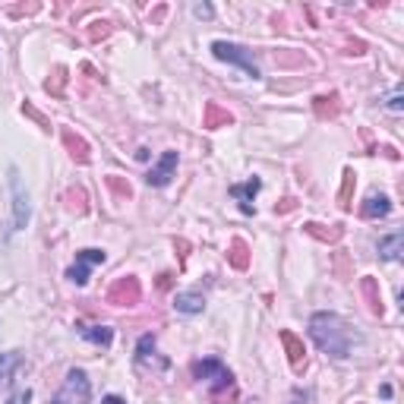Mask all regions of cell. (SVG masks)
<instances>
[{
  "mask_svg": "<svg viewBox=\"0 0 404 404\" xmlns=\"http://www.w3.org/2000/svg\"><path fill=\"white\" fill-rule=\"evenodd\" d=\"M310 338L316 341V348H319L322 354L338 357V360L351 357L354 341H360V338L348 328V322H344L338 313H313V319H310Z\"/></svg>",
  "mask_w": 404,
  "mask_h": 404,
  "instance_id": "6da1fadb",
  "label": "cell"
},
{
  "mask_svg": "<svg viewBox=\"0 0 404 404\" xmlns=\"http://www.w3.org/2000/svg\"><path fill=\"white\" fill-rule=\"evenodd\" d=\"M92 398V382L86 376L83 370H70L67 379H63L61 392L54 395V401L51 404H89Z\"/></svg>",
  "mask_w": 404,
  "mask_h": 404,
  "instance_id": "7a4b0ae2",
  "label": "cell"
},
{
  "mask_svg": "<svg viewBox=\"0 0 404 404\" xmlns=\"http://www.w3.org/2000/svg\"><path fill=\"white\" fill-rule=\"evenodd\" d=\"M212 54H215L218 61H224V63H234V67H240L249 79H259V67H256L253 54H249L247 48L231 45V41H215V45H212Z\"/></svg>",
  "mask_w": 404,
  "mask_h": 404,
  "instance_id": "3957f363",
  "label": "cell"
},
{
  "mask_svg": "<svg viewBox=\"0 0 404 404\" xmlns=\"http://www.w3.org/2000/svg\"><path fill=\"white\" fill-rule=\"evenodd\" d=\"M143 300V284L136 275H123L108 288V304L111 306H136Z\"/></svg>",
  "mask_w": 404,
  "mask_h": 404,
  "instance_id": "277c9868",
  "label": "cell"
},
{
  "mask_svg": "<svg viewBox=\"0 0 404 404\" xmlns=\"http://www.w3.org/2000/svg\"><path fill=\"white\" fill-rule=\"evenodd\" d=\"M10 193H13V231H23L29 218H32V205H29V193L23 190L16 167H10Z\"/></svg>",
  "mask_w": 404,
  "mask_h": 404,
  "instance_id": "5b68a950",
  "label": "cell"
},
{
  "mask_svg": "<svg viewBox=\"0 0 404 404\" xmlns=\"http://www.w3.org/2000/svg\"><path fill=\"white\" fill-rule=\"evenodd\" d=\"M108 256H105V249H79L76 253V266H73L70 271H67V278L76 288H83L86 281H89V275H92V269L95 266H101Z\"/></svg>",
  "mask_w": 404,
  "mask_h": 404,
  "instance_id": "8992f818",
  "label": "cell"
},
{
  "mask_svg": "<svg viewBox=\"0 0 404 404\" xmlns=\"http://www.w3.org/2000/svg\"><path fill=\"white\" fill-rule=\"evenodd\" d=\"M174 171H177V152H165V155L158 158V165L149 167L145 183H149V187H167V183L174 180Z\"/></svg>",
  "mask_w": 404,
  "mask_h": 404,
  "instance_id": "52a82bcc",
  "label": "cell"
},
{
  "mask_svg": "<svg viewBox=\"0 0 404 404\" xmlns=\"http://www.w3.org/2000/svg\"><path fill=\"white\" fill-rule=\"evenodd\" d=\"M209 398H212V404H234L237 401V382H234L231 370L222 373L215 382H209Z\"/></svg>",
  "mask_w": 404,
  "mask_h": 404,
  "instance_id": "ba28073f",
  "label": "cell"
},
{
  "mask_svg": "<svg viewBox=\"0 0 404 404\" xmlns=\"http://www.w3.org/2000/svg\"><path fill=\"white\" fill-rule=\"evenodd\" d=\"M376 253H379V259H385V262H401V256H404V234L392 231V234H385V237H379Z\"/></svg>",
  "mask_w": 404,
  "mask_h": 404,
  "instance_id": "9c48e42d",
  "label": "cell"
},
{
  "mask_svg": "<svg viewBox=\"0 0 404 404\" xmlns=\"http://www.w3.org/2000/svg\"><path fill=\"white\" fill-rule=\"evenodd\" d=\"M259 190H262L259 177H253L247 183H234V187H231V196H234V200H240V212H244V215H253V212H256L249 202H253V196L259 193Z\"/></svg>",
  "mask_w": 404,
  "mask_h": 404,
  "instance_id": "30bf717a",
  "label": "cell"
},
{
  "mask_svg": "<svg viewBox=\"0 0 404 404\" xmlns=\"http://www.w3.org/2000/svg\"><path fill=\"white\" fill-rule=\"evenodd\" d=\"M360 215L363 218H388L392 215V200L385 193H370L366 202L360 205Z\"/></svg>",
  "mask_w": 404,
  "mask_h": 404,
  "instance_id": "8fae6325",
  "label": "cell"
},
{
  "mask_svg": "<svg viewBox=\"0 0 404 404\" xmlns=\"http://www.w3.org/2000/svg\"><path fill=\"white\" fill-rule=\"evenodd\" d=\"M174 310L183 313V316H196L205 310V297L200 291H180L177 297H174Z\"/></svg>",
  "mask_w": 404,
  "mask_h": 404,
  "instance_id": "7c38bea8",
  "label": "cell"
},
{
  "mask_svg": "<svg viewBox=\"0 0 404 404\" xmlns=\"http://www.w3.org/2000/svg\"><path fill=\"white\" fill-rule=\"evenodd\" d=\"M281 344H284V351H288V360H291L294 370H304V366H306V348H304V341H300L294 332H281Z\"/></svg>",
  "mask_w": 404,
  "mask_h": 404,
  "instance_id": "4fadbf2b",
  "label": "cell"
},
{
  "mask_svg": "<svg viewBox=\"0 0 404 404\" xmlns=\"http://www.w3.org/2000/svg\"><path fill=\"white\" fill-rule=\"evenodd\" d=\"M63 145H67V152L73 155V161H79V165H89L92 155H89V143H86L83 136H76L73 130H63Z\"/></svg>",
  "mask_w": 404,
  "mask_h": 404,
  "instance_id": "5bb4252c",
  "label": "cell"
},
{
  "mask_svg": "<svg viewBox=\"0 0 404 404\" xmlns=\"http://www.w3.org/2000/svg\"><path fill=\"white\" fill-rule=\"evenodd\" d=\"M231 123H234V114H231V111H224V108H218L215 101H209V105H205V111H202V127H205V130L231 127Z\"/></svg>",
  "mask_w": 404,
  "mask_h": 404,
  "instance_id": "9a60e30c",
  "label": "cell"
},
{
  "mask_svg": "<svg viewBox=\"0 0 404 404\" xmlns=\"http://www.w3.org/2000/svg\"><path fill=\"white\" fill-rule=\"evenodd\" d=\"M222 373H227V366L222 363V360H215V357H205V360H196L193 363V379H205V382H215Z\"/></svg>",
  "mask_w": 404,
  "mask_h": 404,
  "instance_id": "2e32d148",
  "label": "cell"
},
{
  "mask_svg": "<svg viewBox=\"0 0 404 404\" xmlns=\"http://www.w3.org/2000/svg\"><path fill=\"white\" fill-rule=\"evenodd\" d=\"M360 291H363L370 313H373V316H382V294H379L376 278H360Z\"/></svg>",
  "mask_w": 404,
  "mask_h": 404,
  "instance_id": "e0dca14e",
  "label": "cell"
},
{
  "mask_svg": "<svg viewBox=\"0 0 404 404\" xmlns=\"http://www.w3.org/2000/svg\"><path fill=\"white\" fill-rule=\"evenodd\" d=\"M76 332L86 338V341L92 344H101V348H108V344L114 341V332L108 326H76Z\"/></svg>",
  "mask_w": 404,
  "mask_h": 404,
  "instance_id": "ac0fdd59",
  "label": "cell"
},
{
  "mask_svg": "<svg viewBox=\"0 0 404 404\" xmlns=\"http://www.w3.org/2000/svg\"><path fill=\"white\" fill-rule=\"evenodd\" d=\"M304 231L310 234V237L322 240V244H338V240H341V224H332V227L326 231V224H316V222H310V224H304Z\"/></svg>",
  "mask_w": 404,
  "mask_h": 404,
  "instance_id": "d6986e66",
  "label": "cell"
},
{
  "mask_svg": "<svg viewBox=\"0 0 404 404\" xmlns=\"http://www.w3.org/2000/svg\"><path fill=\"white\" fill-rule=\"evenodd\" d=\"M227 259H231V266L237 269V271H244L249 269V247H247V240H234L231 244V253H227Z\"/></svg>",
  "mask_w": 404,
  "mask_h": 404,
  "instance_id": "ffe728a7",
  "label": "cell"
},
{
  "mask_svg": "<svg viewBox=\"0 0 404 404\" xmlns=\"http://www.w3.org/2000/svg\"><path fill=\"white\" fill-rule=\"evenodd\" d=\"M19 366H23L19 351H6V354H0V382H10Z\"/></svg>",
  "mask_w": 404,
  "mask_h": 404,
  "instance_id": "44dd1931",
  "label": "cell"
},
{
  "mask_svg": "<svg viewBox=\"0 0 404 404\" xmlns=\"http://www.w3.org/2000/svg\"><path fill=\"white\" fill-rule=\"evenodd\" d=\"M341 190H338V205H341V209H351V196H354V187H357V177H354V171H344L341 174Z\"/></svg>",
  "mask_w": 404,
  "mask_h": 404,
  "instance_id": "7402d4cb",
  "label": "cell"
},
{
  "mask_svg": "<svg viewBox=\"0 0 404 404\" xmlns=\"http://www.w3.org/2000/svg\"><path fill=\"white\" fill-rule=\"evenodd\" d=\"M313 108H316V114L326 120V117H335L338 114V95L335 92H328V95H319V98L313 101Z\"/></svg>",
  "mask_w": 404,
  "mask_h": 404,
  "instance_id": "603a6c76",
  "label": "cell"
},
{
  "mask_svg": "<svg viewBox=\"0 0 404 404\" xmlns=\"http://www.w3.org/2000/svg\"><path fill=\"white\" fill-rule=\"evenodd\" d=\"M63 200H67V205H70V209H76L79 215H83V212L89 209V205H86V200H89V196H86V190H83V187H70Z\"/></svg>",
  "mask_w": 404,
  "mask_h": 404,
  "instance_id": "cb8c5ba5",
  "label": "cell"
},
{
  "mask_svg": "<svg viewBox=\"0 0 404 404\" xmlns=\"http://www.w3.org/2000/svg\"><path fill=\"white\" fill-rule=\"evenodd\" d=\"M108 190H111L117 200H130V196H133V187H130V183L123 180V177H117V174H111V177H108Z\"/></svg>",
  "mask_w": 404,
  "mask_h": 404,
  "instance_id": "d4e9b609",
  "label": "cell"
},
{
  "mask_svg": "<svg viewBox=\"0 0 404 404\" xmlns=\"http://www.w3.org/2000/svg\"><path fill=\"white\" fill-rule=\"evenodd\" d=\"M152 354H155V335H143L136 344V360L145 363V360H152Z\"/></svg>",
  "mask_w": 404,
  "mask_h": 404,
  "instance_id": "484cf974",
  "label": "cell"
},
{
  "mask_svg": "<svg viewBox=\"0 0 404 404\" xmlns=\"http://www.w3.org/2000/svg\"><path fill=\"white\" fill-rule=\"evenodd\" d=\"M63 86H67V67H54V76L45 83V89L51 95H61L63 92Z\"/></svg>",
  "mask_w": 404,
  "mask_h": 404,
  "instance_id": "4316f807",
  "label": "cell"
},
{
  "mask_svg": "<svg viewBox=\"0 0 404 404\" xmlns=\"http://www.w3.org/2000/svg\"><path fill=\"white\" fill-rule=\"evenodd\" d=\"M108 32H111V23H108V19H101V23H92L89 38H92V41H98V38H105Z\"/></svg>",
  "mask_w": 404,
  "mask_h": 404,
  "instance_id": "83f0119b",
  "label": "cell"
},
{
  "mask_svg": "<svg viewBox=\"0 0 404 404\" xmlns=\"http://www.w3.org/2000/svg\"><path fill=\"white\" fill-rule=\"evenodd\" d=\"M385 108H388V111H395V114H398L401 111V92H392V95H388V101H385Z\"/></svg>",
  "mask_w": 404,
  "mask_h": 404,
  "instance_id": "f1b7e54d",
  "label": "cell"
},
{
  "mask_svg": "<svg viewBox=\"0 0 404 404\" xmlns=\"http://www.w3.org/2000/svg\"><path fill=\"white\" fill-rule=\"evenodd\" d=\"M29 401H32V392H29V388H23V392H16L6 404H29Z\"/></svg>",
  "mask_w": 404,
  "mask_h": 404,
  "instance_id": "f546056e",
  "label": "cell"
},
{
  "mask_svg": "<svg viewBox=\"0 0 404 404\" xmlns=\"http://www.w3.org/2000/svg\"><path fill=\"white\" fill-rule=\"evenodd\" d=\"M193 13H196V16H202V19H212V13H215V10H212L209 4H196Z\"/></svg>",
  "mask_w": 404,
  "mask_h": 404,
  "instance_id": "4dcf8cb0",
  "label": "cell"
},
{
  "mask_svg": "<svg viewBox=\"0 0 404 404\" xmlns=\"http://www.w3.org/2000/svg\"><path fill=\"white\" fill-rule=\"evenodd\" d=\"M23 111H26L29 117H35V120H38V123H41V127H45V130H48V120H45V117H41L38 111H35V108H32V105H26V108H23Z\"/></svg>",
  "mask_w": 404,
  "mask_h": 404,
  "instance_id": "1f68e13d",
  "label": "cell"
},
{
  "mask_svg": "<svg viewBox=\"0 0 404 404\" xmlns=\"http://www.w3.org/2000/svg\"><path fill=\"white\" fill-rule=\"evenodd\" d=\"M171 278H174V275H167V271H165V275L158 278V288H161V291H165V288H171Z\"/></svg>",
  "mask_w": 404,
  "mask_h": 404,
  "instance_id": "d6a6232c",
  "label": "cell"
},
{
  "mask_svg": "<svg viewBox=\"0 0 404 404\" xmlns=\"http://www.w3.org/2000/svg\"><path fill=\"white\" fill-rule=\"evenodd\" d=\"M101 404H127L120 398V395H108V398H101Z\"/></svg>",
  "mask_w": 404,
  "mask_h": 404,
  "instance_id": "836d02e7",
  "label": "cell"
},
{
  "mask_svg": "<svg viewBox=\"0 0 404 404\" xmlns=\"http://www.w3.org/2000/svg\"><path fill=\"white\" fill-rule=\"evenodd\" d=\"M294 209V200H284V205H275V212H291Z\"/></svg>",
  "mask_w": 404,
  "mask_h": 404,
  "instance_id": "e575fe53",
  "label": "cell"
},
{
  "mask_svg": "<svg viewBox=\"0 0 404 404\" xmlns=\"http://www.w3.org/2000/svg\"><path fill=\"white\" fill-rule=\"evenodd\" d=\"M177 249H180V256H183V259H187V249H190L187 240H177Z\"/></svg>",
  "mask_w": 404,
  "mask_h": 404,
  "instance_id": "d590c367",
  "label": "cell"
}]
</instances>
